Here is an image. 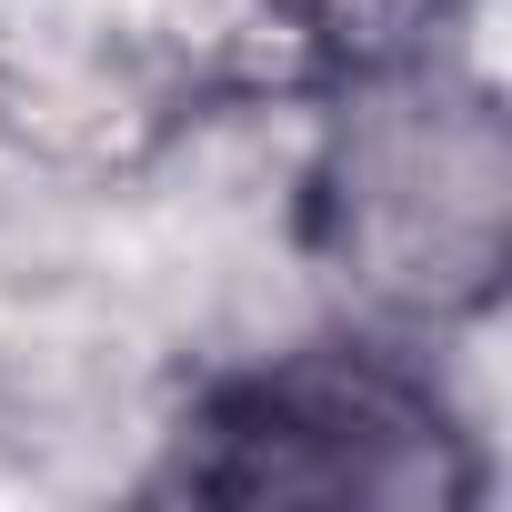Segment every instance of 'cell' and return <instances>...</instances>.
<instances>
[{"label": "cell", "instance_id": "1", "mask_svg": "<svg viewBox=\"0 0 512 512\" xmlns=\"http://www.w3.org/2000/svg\"><path fill=\"white\" fill-rule=\"evenodd\" d=\"M302 231L382 332H462L512 282V111L452 51L322 91Z\"/></svg>", "mask_w": 512, "mask_h": 512}, {"label": "cell", "instance_id": "3", "mask_svg": "<svg viewBox=\"0 0 512 512\" xmlns=\"http://www.w3.org/2000/svg\"><path fill=\"white\" fill-rule=\"evenodd\" d=\"M462 11L472 0H262L241 31H221V81L322 101L342 81H372V71L452 51Z\"/></svg>", "mask_w": 512, "mask_h": 512}, {"label": "cell", "instance_id": "2", "mask_svg": "<svg viewBox=\"0 0 512 512\" xmlns=\"http://www.w3.org/2000/svg\"><path fill=\"white\" fill-rule=\"evenodd\" d=\"M161 492L221 512H462L492 492V462L442 372L422 362V332L362 322L201 382L171 432Z\"/></svg>", "mask_w": 512, "mask_h": 512}]
</instances>
